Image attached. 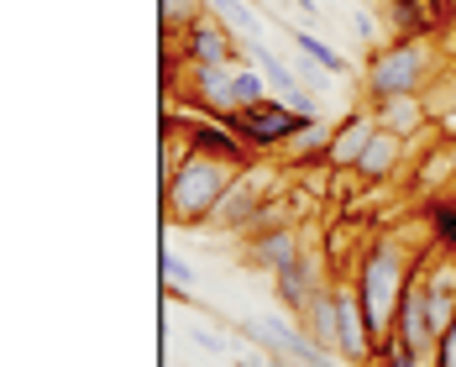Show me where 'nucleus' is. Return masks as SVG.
<instances>
[{"label": "nucleus", "instance_id": "nucleus-1", "mask_svg": "<svg viewBox=\"0 0 456 367\" xmlns=\"http://www.w3.org/2000/svg\"><path fill=\"white\" fill-rule=\"evenodd\" d=\"M414 263H419V252H410L404 236H394V231L367 236L362 257H357V268H352V289H357V299H362L372 336H388V330H394L399 294H404V283H410Z\"/></svg>", "mask_w": 456, "mask_h": 367}, {"label": "nucleus", "instance_id": "nucleus-2", "mask_svg": "<svg viewBox=\"0 0 456 367\" xmlns=\"http://www.w3.org/2000/svg\"><path fill=\"white\" fill-rule=\"evenodd\" d=\"M441 74L436 37H383L367 53L362 69V100H388V94H425V85Z\"/></svg>", "mask_w": 456, "mask_h": 367}, {"label": "nucleus", "instance_id": "nucleus-3", "mask_svg": "<svg viewBox=\"0 0 456 367\" xmlns=\"http://www.w3.org/2000/svg\"><path fill=\"white\" fill-rule=\"evenodd\" d=\"M231 179H236L231 163L189 152L179 174L163 179V221L168 226H183V231H205L210 216H216V205H221V194L231 189Z\"/></svg>", "mask_w": 456, "mask_h": 367}, {"label": "nucleus", "instance_id": "nucleus-4", "mask_svg": "<svg viewBox=\"0 0 456 367\" xmlns=\"http://www.w3.org/2000/svg\"><path fill=\"white\" fill-rule=\"evenodd\" d=\"M278 194V168L273 158H257V163H247V168H236V179H231V189L221 194V205H216V216H210V226L216 236H247V226L257 221V210L268 205Z\"/></svg>", "mask_w": 456, "mask_h": 367}, {"label": "nucleus", "instance_id": "nucleus-5", "mask_svg": "<svg viewBox=\"0 0 456 367\" xmlns=\"http://www.w3.org/2000/svg\"><path fill=\"white\" fill-rule=\"evenodd\" d=\"M310 121H320V116H299L283 94H263L257 105H241L236 110V132L252 142L263 158H273V152H283V142L299 137Z\"/></svg>", "mask_w": 456, "mask_h": 367}, {"label": "nucleus", "instance_id": "nucleus-6", "mask_svg": "<svg viewBox=\"0 0 456 367\" xmlns=\"http://www.w3.org/2000/svg\"><path fill=\"white\" fill-rule=\"evenodd\" d=\"M372 325H367V310L352 289V278H336V357L346 367H372Z\"/></svg>", "mask_w": 456, "mask_h": 367}, {"label": "nucleus", "instance_id": "nucleus-7", "mask_svg": "<svg viewBox=\"0 0 456 367\" xmlns=\"http://www.w3.org/2000/svg\"><path fill=\"white\" fill-rule=\"evenodd\" d=\"M179 53H183V63H189V69H200V63H236V58L247 53V43H241L226 21L205 5V11H200V16L179 32Z\"/></svg>", "mask_w": 456, "mask_h": 367}, {"label": "nucleus", "instance_id": "nucleus-8", "mask_svg": "<svg viewBox=\"0 0 456 367\" xmlns=\"http://www.w3.org/2000/svg\"><path fill=\"white\" fill-rule=\"evenodd\" d=\"M388 37H441L456 21V0H383Z\"/></svg>", "mask_w": 456, "mask_h": 367}, {"label": "nucleus", "instance_id": "nucleus-9", "mask_svg": "<svg viewBox=\"0 0 456 367\" xmlns=\"http://www.w3.org/2000/svg\"><path fill=\"white\" fill-rule=\"evenodd\" d=\"M320 273H325V263H320L315 247H305L283 273H273V294H278V305L289 310V321H299V315H305V305L315 299V289H320V283H330V278H320Z\"/></svg>", "mask_w": 456, "mask_h": 367}, {"label": "nucleus", "instance_id": "nucleus-10", "mask_svg": "<svg viewBox=\"0 0 456 367\" xmlns=\"http://www.w3.org/2000/svg\"><path fill=\"white\" fill-rule=\"evenodd\" d=\"M378 132V116L372 110H346L341 121H336V132H330V147H325V168L336 174V168H357V158L367 152V142Z\"/></svg>", "mask_w": 456, "mask_h": 367}, {"label": "nucleus", "instance_id": "nucleus-11", "mask_svg": "<svg viewBox=\"0 0 456 367\" xmlns=\"http://www.w3.org/2000/svg\"><path fill=\"white\" fill-rule=\"evenodd\" d=\"M367 110L378 116V126H383V132L404 137L410 147L425 137V132H430V121H436V116L425 110V100H419V94H388V100H372Z\"/></svg>", "mask_w": 456, "mask_h": 367}, {"label": "nucleus", "instance_id": "nucleus-12", "mask_svg": "<svg viewBox=\"0 0 456 367\" xmlns=\"http://www.w3.org/2000/svg\"><path fill=\"white\" fill-rule=\"evenodd\" d=\"M241 247H247V263H252V268H263V273L273 278V273H283L310 241H305L299 226H278V231H268V236H247Z\"/></svg>", "mask_w": 456, "mask_h": 367}, {"label": "nucleus", "instance_id": "nucleus-13", "mask_svg": "<svg viewBox=\"0 0 456 367\" xmlns=\"http://www.w3.org/2000/svg\"><path fill=\"white\" fill-rule=\"evenodd\" d=\"M414 152H410V142L404 137H394V132H372V142H367V152L357 158V174H362V184L372 189V184H388L404 163H410Z\"/></svg>", "mask_w": 456, "mask_h": 367}, {"label": "nucleus", "instance_id": "nucleus-14", "mask_svg": "<svg viewBox=\"0 0 456 367\" xmlns=\"http://www.w3.org/2000/svg\"><path fill=\"white\" fill-rule=\"evenodd\" d=\"M278 32H283L289 43L299 47V53H305V63H310V69H320L325 79H346V74H352L346 53H336L330 43H320L315 32H305V27H289V21H278Z\"/></svg>", "mask_w": 456, "mask_h": 367}, {"label": "nucleus", "instance_id": "nucleus-15", "mask_svg": "<svg viewBox=\"0 0 456 367\" xmlns=\"http://www.w3.org/2000/svg\"><path fill=\"white\" fill-rule=\"evenodd\" d=\"M299 325L315 336L320 347H330L336 352V278L330 283H320L315 289V299L305 305V315H299Z\"/></svg>", "mask_w": 456, "mask_h": 367}, {"label": "nucleus", "instance_id": "nucleus-16", "mask_svg": "<svg viewBox=\"0 0 456 367\" xmlns=\"http://www.w3.org/2000/svg\"><path fill=\"white\" fill-rule=\"evenodd\" d=\"M372 367H430V357L410 347L399 330H388V336H378V347H372Z\"/></svg>", "mask_w": 456, "mask_h": 367}, {"label": "nucleus", "instance_id": "nucleus-17", "mask_svg": "<svg viewBox=\"0 0 456 367\" xmlns=\"http://www.w3.org/2000/svg\"><path fill=\"white\" fill-rule=\"evenodd\" d=\"M200 11H205V0H158V21H163V32H183Z\"/></svg>", "mask_w": 456, "mask_h": 367}, {"label": "nucleus", "instance_id": "nucleus-18", "mask_svg": "<svg viewBox=\"0 0 456 367\" xmlns=\"http://www.w3.org/2000/svg\"><path fill=\"white\" fill-rule=\"evenodd\" d=\"M158 268H163V283H168V294H189V283H194V268L183 263V257L174 252V247H163Z\"/></svg>", "mask_w": 456, "mask_h": 367}, {"label": "nucleus", "instance_id": "nucleus-19", "mask_svg": "<svg viewBox=\"0 0 456 367\" xmlns=\"http://www.w3.org/2000/svg\"><path fill=\"white\" fill-rule=\"evenodd\" d=\"M430 241L441 252H456V205H430Z\"/></svg>", "mask_w": 456, "mask_h": 367}, {"label": "nucleus", "instance_id": "nucleus-20", "mask_svg": "<svg viewBox=\"0 0 456 367\" xmlns=\"http://www.w3.org/2000/svg\"><path fill=\"white\" fill-rule=\"evenodd\" d=\"M430 367H456V321L436 336V347H430Z\"/></svg>", "mask_w": 456, "mask_h": 367}, {"label": "nucleus", "instance_id": "nucleus-21", "mask_svg": "<svg viewBox=\"0 0 456 367\" xmlns=\"http://www.w3.org/2000/svg\"><path fill=\"white\" fill-rule=\"evenodd\" d=\"M283 100H289V105H294L299 116H320V94H310V85H299V90H289Z\"/></svg>", "mask_w": 456, "mask_h": 367}, {"label": "nucleus", "instance_id": "nucleus-22", "mask_svg": "<svg viewBox=\"0 0 456 367\" xmlns=\"http://www.w3.org/2000/svg\"><path fill=\"white\" fill-rule=\"evenodd\" d=\"M194 341H200V347H210V352H226V347H231L226 336H210V330H194Z\"/></svg>", "mask_w": 456, "mask_h": 367}, {"label": "nucleus", "instance_id": "nucleus-23", "mask_svg": "<svg viewBox=\"0 0 456 367\" xmlns=\"http://www.w3.org/2000/svg\"><path fill=\"white\" fill-rule=\"evenodd\" d=\"M289 5H294L299 16H320V5H315V0H289Z\"/></svg>", "mask_w": 456, "mask_h": 367}]
</instances>
